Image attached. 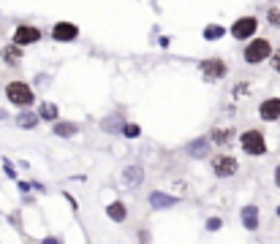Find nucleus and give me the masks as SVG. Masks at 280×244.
I'll return each mask as SVG.
<instances>
[{"instance_id": "nucleus-1", "label": "nucleus", "mask_w": 280, "mask_h": 244, "mask_svg": "<svg viewBox=\"0 0 280 244\" xmlns=\"http://www.w3.org/2000/svg\"><path fill=\"white\" fill-rule=\"evenodd\" d=\"M6 92H9V101L17 103V106H30L33 103V90L25 82H11Z\"/></svg>"}, {"instance_id": "nucleus-2", "label": "nucleus", "mask_w": 280, "mask_h": 244, "mask_svg": "<svg viewBox=\"0 0 280 244\" xmlns=\"http://www.w3.org/2000/svg\"><path fill=\"white\" fill-rule=\"evenodd\" d=\"M239 144H242V149L248 155H264L266 152V141H264V136L258 133V130H248V133H242Z\"/></svg>"}, {"instance_id": "nucleus-3", "label": "nucleus", "mask_w": 280, "mask_h": 244, "mask_svg": "<svg viewBox=\"0 0 280 244\" xmlns=\"http://www.w3.org/2000/svg\"><path fill=\"white\" fill-rule=\"evenodd\" d=\"M272 55V46L264 41V38H256V41H250L248 44V49H245V60L248 63H261V60H266V57Z\"/></svg>"}, {"instance_id": "nucleus-4", "label": "nucleus", "mask_w": 280, "mask_h": 244, "mask_svg": "<svg viewBox=\"0 0 280 244\" xmlns=\"http://www.w3.org/2000/svg\"><path fill=\"white\" fill-rule=\"evenodd\" d=\"M256 28H258V22H256L253 17L237 19V22H234V28H231V36L239 38V41H245V38H250L253 33H256Z\"/></svg>"}, {"instance_id": "nucleus-5", "label": "nucleus", "mask_w": 280, "mask_h": 244, "mask_svg": "<svg viewBox=\"0 0 280 244\" xmlns=\"http://www.w3.org/2000/svg\"><path fill=\"white\" fill-rule=\"evenodd\" d=\"M38 38H41V33H38L36 28H28V25L17 28V33H14V44H19V46H25V44H36Z\"/></svg>"}, {"instance_id": "nucleus-6", "label": "nucleus", "mask_w": 280, "mask_h": 244, "mask_svg": "<svg viewBox=\"0 0 280 244\" xmlns=\"http://www.w3.org/2000/svg\"><path fill=\"white\" fill-rule=\"evenodd\" d=\"M52 36H55L57 41H74L79 36V30H76V25H71V22H60V25H55Z\"/></svg>"}, {"instance_id": "nucleus-7", "label": "nucleus", "mask_w": 280, "mask_h": 244, "mask_svg": "<svg viewBox=\"0 0 280 244\" xmlns=\"http://www.w3.org/2000/svg\"><path fill=\"white\" fill-rule=\"evenodd\" d=\"M212 166H215V174L218 176H231L237 171V160H234V157H229V155H223V157H215Z\"/></svg>"}, {"instance_id": "nucleus-8", "label": "nucleus", "mask_w": 280, "mask_h": 244, "mask_svg": "<svg viewBox=\"0 0 280 244\" xmlns=\"http://www.w3.org/2000/svg\"><path fill=\"white\" fill-rule=\"evenodd\" d=\"M202 71H204L207 79H223L226 76L223 60H207V63H202Z\"/></svg>"}, {"instance_id": "nucleus-9", "label": "nucleus", "mask_w": 280, "mask_h": 244, "mask_svg": "<svg viewBox=\"0 0 280 244\" xmlns=\"http://www.w3.org/2000/svg\"><path fill=\"white\" fill-rule=\"evenodd\" d=\"M258 114H261L264 120H277V117H280V98H269V101H264L261 109H258Z\"/></svg>"}, {"instance_id": "nucleus-10", "label": "nucleus", "mask_w": 280, "mask_h": 244, "mask_svg": "<svg viewBox=\"0 0 280 244\" xmlns=\"http://www.w3.org/2000/svg\"><path fill=\"white\" fill-rule=\"evenodd\" d=\"M242 222L248 230H256L258 228V209L256 206H245L242 209Z\"/></svg>"}, {"instance_id": "nucleus-11", "label": "nucleus", "mask_w": 280, "mask_h": 244, "mask_svg": "<svg viewBox=\"0 0 280 244\" xmlns=\"http://www.w3.org/2000/svg\"><path fill=\"white\" fill-rule=\"evenodd\" d=\"M150 203L155 209H169V206H174V203H177V198H171V195H166V193H152Z\"/></svg>"}, {"instance_id": "nucleus-12", "label": "nucleus", "mask_w": 280, "mask_h": 244, "mask_svg": "<svg viewBox=\"0 0 280 244\" xmlns=\"http://www.w3.org/2000/svg\"><path fill=\"white\" fill-rule=\"evenodd\" d=\"M142 179H144L142 166H128V168H125V184H128V187H131V184H139Z\"/></svg>"}, {"instance_id": "nucleus-13", "label": "nucleus", "mask_w": 280, "mask_h": 244, "mask_svg": "<svg viewBox=\"0 0 280 244\" xmlns=\"http://www.w3.org/2000/svg\"><path fill=\"white\" fill-rule=\"evenodd\" d=\"M188 152L193 157H204L207 152H210V144H207V138H199V141H193L191 147H188Z\"/></svg>"}, {"instance_id": "nucleus-14", "label": "nucleus", "mask_w": 280, "mask_h": 244, "mask_svg": "<svg viewBox=\"0 0 280 244\" xmlns=\"http://www.w3.org/2000/svg\"><path fill=\"white\" fill-rule=\"evenodd\" d=\"M17 46H19V44H17ZM17 46H6V49H3V63H9V65H17V63H19V57H22V55H19Z\"/></svg>"}, {"instance_id": "nucleus-15", "label": "nucleus", "mask_w": 280, "mask_h": 244, "mask_svg": "<svg viewBox=\"0 0 280 244\" xmlns=\"http://www.w3.org/2000/svg\"><path fill=\"white\" fill-rule=\"evenodd\" d=\"M221 36H226V30L221 28V25H210V28L204 30V38H207V41H218Z\"/></svg>"}, {"instance_id": "nucleus-16", "label": "nucleus", "mask_w": 280, "mask_h": 244, "mask_svg": "<svg viewBox=\"0 0 280 244\" xmlns=\"http://www.w3.org/2000/svg\"><path fill=\"white\" fill-rule=\"evenodd\" d=\"M106 214H109L112 217V220H125V206H123V203H112V206L109 209H106Z\"/></svg>"}, {"instance_id": "nucleus-17", "label": "nucleus", "mask_w": 280, "mask_h": 244, "mask_svg": "<svg viewBox=\"0 0 280 244\" xmlns=\"http://www.w3.org/2000/svg\"><path fill=\"white\" fill-rule=\"evenodd\" d=\"M36 122H38V117H36V114H30V111L19 114V125H22V128H33Z\"/></svg>"}, {"instance_id": "nucleus-18", "label": "nucleus", "mask_w": 280, "mask_h": 244, "mask_svg": "<svg viewBox=\"0 0 280 244\" xmlns=\"http://www.w3.org/2000/svg\"><path fill=\"white\" fill-rule=\"evenodd\" d=\"M41 117H44V120H57V109L52 106V103H44V106H41Z\"/></svg>"}, {"instance_id": "nucleus-19", "label": "nucleus", "mask_w": 280, "mask_h": 244, "mask_svg": "<svg viewBox=\"0 0 280 244\" xmlns=\"http://www.w3.org/2000/svg\"><path fill=\"white\" fill-rule=\"evenodd\" d=\"M57 136H74L76 133V125H55Z\"/></svg>"}, {"instance_id": "nucleus-20", "label": "nucleus", "mask_w": 280, "mask_h": 244, "mask_svg": "<svg viewBox=\"0 0 280 244\" xmlns=\"http://www.w3.org/2000/svg\"><path fill=\"white\" fill-rule=\"evenodd\" d=\"M269 22L272 25H280V9H272L269 11Z\"/></svg>"}, {"instance_id": "nucleus-21", "label": "nucleus", "mask_w": 280, "mask_h": 244, "mask_svg": "<svg viewBox=\"0 0 280 244\" xmlns=\"http://www.w3.org/2000/svg\"><path fill=\"white\" fill-rule=\"evenodd\" d=\"M125 136H139V125H125Z\"/></svg>"}, {"instance_id": "nucleus-22", "label": "nucleus", "mask_w": 280, "mask_h": 244, "mask_svg": "<svg viewBox=\"0 0 280 244\" xmlns=\"http://www.w3.org/2000/svg\"><path fill=\"white\" fill-rule=\"evenodd\" d=\"M272 68H275L277 74H280V49L275 52V55H272Z\"/></svg>"}, {"instance_id": "nucleus-23", "label": "nucleus", "mask_w": 280, "mask_h": 244, "mask_svg": "<svg viewBox=\"0 0 280 244\" xmlns=\"http://www.w3.org/2000/svg\"><path fill=\"white\" fill-rule=\"evenodd\" d=\"M207 228H210V230H215V228H221V220H210V222H207Z\"/></svg>"}, {"instance_id": "nucleus-24", "label": "nucleus", "mask_w": 280, "mask_h": 244, "mask_svg": "<svg viewBox=\"0 0 280 244\" xmlns=\"http://www.w3.org/2000/svg\"><path fill=\"white\" fill-rule=\"evenodd\" d=\"M275 182H277V187H280V166H277V171H275Z\"/></svg>"}, {"instance_id": "nucleus-25", "label": "nucleus", "mask_w": 280, "mask_h": 244, "mask_svg": "<svg viewBox=\"0 0 280 244\" xmlns=\"http://www.w3.org/2000/svg\"><path fill=\"white\" fill-rule=\"evenodd\" d=\"M0 120H6V111L3 109H0Z\"/></svg>"}, {"instance_id": "nucleus-26", "label": "nucleus", "mask_w": 280, "mask_h": 244, "mask_svg": "<svg viewBox=\"0 0 280 244\" xmlns=\"http://www.w3.org/2000/svg\"><path fill=\"white\" fill-rule=\"evenodd\" d=\"M277 214H280V206H277Z\"/></svg>"}]
</instances>
